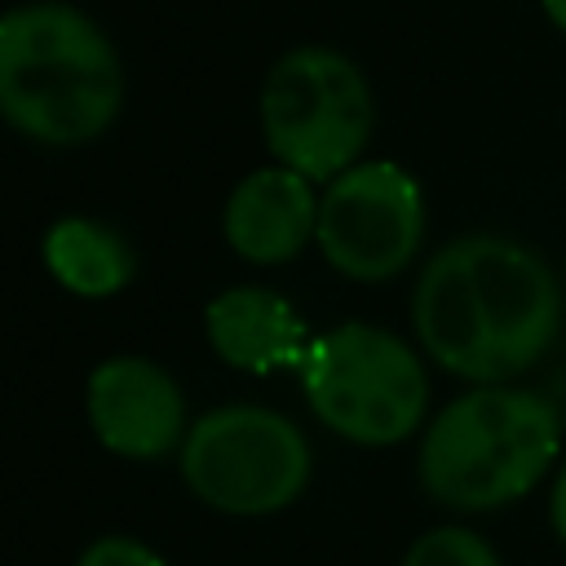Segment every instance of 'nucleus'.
<instances>
[{
  "label": "nucleus",
  "instance_id": "nucleus-9",
  "mask_svg": "<svg viewBox=\"0 0 566 566\" xmlns=\"http://www.w3.org/2000/svg\"><path fill=\"white\" fill-rule=\"evenodd\" d=\"M318 181L287 164L252 168L221 208V234L248 265H283L318 239Z\"/></svg>",
  "mask_w": 566,
  "mask_h": 566
},
{
  "label": "nucleus",
  "instance_id": "nucleus-2",
  "mask_svg": "<svg viewBox=\"0 0 566 566\" xmlns=\"http://www.w3.org/2000/svg\"><path fill=\"white\" fill-rule=\"evenodd\" d=\"M0 111L35 146H88L124 111L111 35L66 0H27L0 18Z\"/></svg>",
  "mask_w": 566,
  "mask_h": 566
},
{
  "label": "nucleus",
  "instance_id": "nucleus-6",
  "mask_svg": "<svg viewBox=\"0 0 566 566\" xmlns=\"http://www.w3.org/2000/svg\"><path fill=\"white\" fill-rule=\"evenodd\" d=\"M177 469L199 504L226 517H270L305 495L314 451L292 416L230 402L190 420Z\"/></svg>",
  "mask_w": 566,
  "mask_h": 566
},
{
  "label": "nucleus",
  "instance_id": "nucleus-5",
  "mask_svg": "<svg viewBox=\"0 0 566 566\" xmlns=\"http://www.w3.org/2000/svg\"><path fill=\"white\" fill-rule=\"evenodd\" d=\"M376 128V97L354 57L327 44L287 49L261 84V133L274 164L332 181L363 164Z\"/></svg>",
  "mask_w": 566,
  "mask_h": 566
},
{
  "label": "nucleus",
  "instance_id": "nucleus-4",
  "mask_svg": "<svg viewBox=\"0 0 566 566\" xmlns=\"http://www.w3.org/2000/svg\"><path fill=\"white\" fill-rule=\"evenodd\" d=\"M301 389L318 424L354 447H394L429 411L420 349L376 323H340L314 336L301 363Z\"/></svg>",
  "mask_w": 566,
  "mask_h": 566
},
{
  "label": "nucleus",
  "instance_id": "nucleus-12",
  "mask_svg": "<svg viewBox=\"0 0 566 566\" xmlns=\"http://www.w3.org/2000/svg\"><path fill=\"white\" fill-rule=\"evenodd\" d=\"M402 566H500V553L464 526H433L411 539Z\"/></svg>",
  "mask_w": 566,
  "mask_h": 566
},
{
  "label": "nucleus",
  "instance_id": "nucleus-3",
  "mask_svg": "<svg viewBox=\"0 0 566 566\" xmlns=\"http://www.w3.org/2000/svg\"><path fill=\"white\" fill-rule=\"evenodd\" d=\"M562 451V411L531 389L473 385L420 438L416 473L433 504L491 513L522 500Z\"/></svg>",
  "mask_w": 566,
  "mask_h": 566
},
{
  "label": "nucleus",
  "instance_id": "nucleus-14",
  "mask_svg": "<svg viewBox=\"0 0 566 566\" xmlns=\"http://www.w3.org/2000/svg\"><path fill=\"white\" fill-rule=\"evenodd\" d=\"M548 522H553L557 539L566 544V464L557 469V482H553V495H548Z\"/></svg>",
  "mask_w": 566,
  "mask_h": 566
},
{
  "label": "nucleus",
  "instance_id": "nucleus-10",
  "mask_svg": "<svg viewBox=\"0 0 566 566\" xmlns=\"http://www.w3.org/2000/svg\"><path fill=\"white\" fill-rule=\"evenodd\" d=\"M203 336L212 354L234 371H283L305 363L314 336L296 305L270 287H226L203 310Z\"/></svg>",
  "mask_w": 566,
  "mask_h": 566
},
{
  "label": "nucleus",
  "instance_id": "nucleus-1",
  "mask_svg": "<svg viewBox=\"0 0 566 566\" xmlns=\"http://www.w3.org/2000/svg\"><path fill=\"white\" fill-rule=\"evenodd\" d=\"M557 270L522 239L460 234L442 243L411 292V332L424 358L469 385L526 376L562 336Z\"/></svg>",
  "mask_w": 566,
  "mask_h": 566
},
{
  "label": "nucleus",
  "instance_id": "nucleus-11",
  "mask_svg": "<svg viewBox=\"0 0 566 566\" xmlns=\"http://www.w3.org/2000/svg\"><path fill=\"white\" fill-rule=\"evenodd\" d=\"M44 265L49 274L84 301H106L115 292H124L137 274V252L133 243L97 217H57L44 230Z\"/></svg>",
  "mask_w": 566,
  "mask_h": 566
},
{
  "label": "nucleus",
  "instance_id": "nucleus-8",
  "mask_svg": "<svg viewBox=\"0 0 566 566\" xmlns=\"http://www.w3.org/2000/svg\"><path fill=\"white\" fill-rule=\"evenodd\" d=\"M84 416L93 438L119 460H168L190 433L181 385L142 354H115L88 371Z\"/></svg>",
  "mask_w": 566,
  "mask_h": 566
},
{
  "label": "nucleus",
  "instance_id": "nucleus-15",
  "mask_svg": "<svg viewBox=\"0 0 566 566\" xmlns=\"http://www.w3.org/2000/svg\"><path fill=\"white\" fill-rule=\"evenodd\" d=\"M539 4H544L548 22H553V27H557V31L566 35V0H539Z\"/></svg>",
  "mask_w": 566,
  "mask_h": 566
},
{
  "label": "nucleus",
  "instance_id": "nucleus-7",
  "mask_svg": "<svg viewBox=\"0 0 566 566\" xmlns=\"http://www.w3.org/2000/svg\"><path fill=\"white\" fill-rule=\"evenodd\" d=\"M420 181L394 159H363L332 177L318 195V252L354 283L402 274L424 248Z\"/></svg>",
  "mask_w": 566,
  "mask_h": 566
},
{
  "label": "nucleus",
  "instance_id": "nucleus-13",
  "mask_svg": "<svg viewBox=\"0 0 566 566\" xmlns=\"http://www.w3.org/2000/svg\"><path fill=\"white\" fill-rule=\"evenodd\" d=\"M75 566H168L150 544L133 539V535H97Z\"/></svg>",
  "mask_w": 566,
  "mask_h": 566
}]
</instances>
